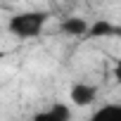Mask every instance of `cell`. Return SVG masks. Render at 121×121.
Listing matches in <instances>:
<instances>
[{"instance_id":"cell-1","label":"cell","mask_w":121,"mask_h":121,"mask_svg":"<svg viewBox=\"0 0 121 121\" xmlns=\"http://www.w3.org/2000/svg\"><path fill=\"white\" fill-rule=\"evenodd\" d=\"M45 24H48V14H45V12H40V10H29V12L14 14V17L10 19L7 29H10L12 36H17V38H22V40H29V38L40 36L43 29H45Z\"/></svg>"},{"instance_id":"cell-2","label":"cell","mask_w":121,"mask_h":121,"mask_svg":"<svg viewBox=\"0 0 121 121\" xmlns=\"http://www.w3.org/2000/svg\"><path fill=\"white\" fill-rule=\"evenodd\" d=\"M95 100H97V86H95V83L76 81V83L69 88V102H71L74 107H78V109L95 104Z\"/></svg>"},{"instance_id":"cell-3","label":"cell","mask_w":121,"mask_h":121,"mask_svg":"<svg viewBox=\"0 0 121 121\" xmlns=\"http://www.w3.org/2000/svg\"><path fill=\"white\" fill-rule=\"evenodd\" d=\"M29 121H71V109H69V104H64V102H55L52 107H48V109L33 114Z\"/></svg>"},{"instance_id":"cell-4","label":"cell","mask_w":121,"mask_h":121,"mask_svg":"<svg viewBox=\"0 0 121 121\" xmlns=\"http://www.w3.org/2000/svg\"><path fill=\"white\" fill-rule=\"evenodd\" d=\"M59 31L71 36V38H83L90 33V22L81 19V17H67V19L59 22Z\"/></svg>"},{"instance_id":"cell-5","label":"cell","mask_w":121,"mask_h":121,"mask_svg":"<svg viewBox=\"0 0 121 121\" xmlns=\"http://www.w3.org/2000/svg\"><path fill=\"white\" fill-rule=\"evenodd\" d=\"M88 121H121V102H109L97 107Z\"/></svg>"},{"instance_id":"cell-6","label":"cell","mask_w":121,"mask_h":121,"mask_svg":"<svg viewBox=\"0 0 121 121\" xmlns=\"http://www.w3.org/2000/svg\"><path fill=\"white\" fill-rule=\"evenodd\" d=\"M116 29L107 22V19H95V22H90V33L88 36H93V38H104V36H112Z\"/></svg>"},{"instance_id":"cell-7","label":"cell","mask_w":121,"mask_h":121,"mask_svg":"<svg viewBox=\"0 0 121 121\" xmlns=\"http://www.w3.org/2000/svg\"><path fill=\"white\" fill-rule=\"evenodd\" d=\"M112 76H114V81L121 86V59H116V64H114V69H112Z\"/></svg>"}]
</instances>
